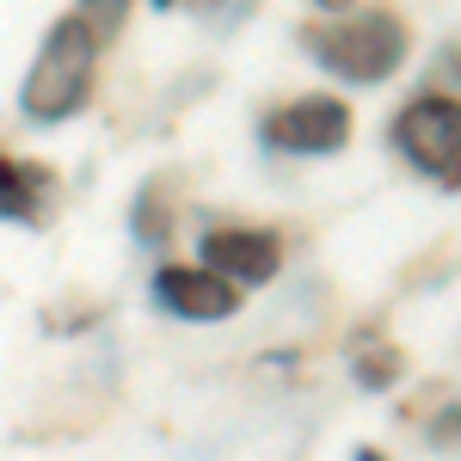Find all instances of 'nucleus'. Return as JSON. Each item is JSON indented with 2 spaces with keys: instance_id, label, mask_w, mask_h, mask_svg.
Wrapping results in <instances>:
<instances>
[{
  "instance_id": "f257e3e1",
  "label": "nucleus",
  "mask_w": 461,
  "mask_h": 461,
  "mask_svg": "<svg viewBox=\"0 0 461 461\" xmlns=\"http://www.w3.org/2000/svg\"><path fill=\"white\" fill-rule=\"evenodd\" d=\"M93 68H99V37L86 32L80 19H56L43 32V50H37L32 74L19 86V105L32 123H62L93 99Z\"/></svg>"
},
{
  "instance_id": "f03ea898",
  "label": "nucleus",
  "mask_w": 461,
  "mask_h": 461,
  "mask_svg": "<svg viewBox=\"0 0 461 461\" xmlns=\"http://www.w3.org/2000/svg\"><path fill=\"white\" fill-rule=\"evenodd\" d=\"M302 50L314 56L326 74L357 80V86H375L406 62V25L393 13H357L345 25H314L302 32Z\"/></svg>"
},
{
  "instance_id": "7ed1b4c3",
  "label": "nucleus",
  "mask_w": 461,
  "mask_h": 461,
  "mask_svg": "<svg viewBox=\"0 0 461 461\" xmlns=\"http://www.w3.org/2000/svg\"><path fill=\"white\" fill-rule=\"evenodd\" d=\"M393 148H400L419 173H449L461 160V99L430 93L419 105H406L393 117Z\"/></svg>"
},
{
  "instance_id": "20e7f679",
  "label": "nucleus",
  "mask_w": 461,
  "mask_h": 461,
  "mask_svg": "<svg viewBox=\"0 0 461 461\" xmlns=\"http://www.w3.org/2000/svg\"><path fill=\"white\" fill-rule=\"evenodd\" d=\"M265 142L284 148V154H339L351 142V105L326 99V93H308V99L265 117Z\"/></svg>"
},
{
  "instance_id": "39448f33",
  "label": "nucleus",
  "mask_w": 461,
  "mask_h": 461,
  "mask_svg": "<svg viewBox=\"0 0 461 461\" xmlns=\"http://www.w3.org/2000/svg\"><path fill=\"white\" fill-rule=\"evenodd\" d=\"M277 265H284V247L265 228H215V234H203V271L221 277V284H234V289L271 284Z\"/></svg>"
},
{
  "instance_id": "423d86ee",
  "label": "nucleus",
  "mask_w": 461,
  "mask_h": 461,
  "mask_svg": "<svg viewBox=\"0 0 461 461\" xmlns=\"http://www.w3.org/2000/svg\"><path fill=\"white\" fill-rule=\"evenodd\" d=\"M154 302L178 320H228L240 308V289L210 277V271H191V265H167L154 277Z\"/></svg>"
},
{
  "instance_id": "0eeeda50",
  "label": "nucleus",
  "mask_w": 461,
  "mask_h": 461,
  "mask_svg": "<svg viewBox=\"0 0 461 461\" xmlns=\"http://www.w3.org/2000/svg\"><path fill=\"white\" fill-rule=\"evenodd\" d=\"M43 191H50V173L43 167H32V160H0V215L32 221Z\"/></svg>"
},
{
  "instance_id": "6e6552de",
  "label": "nucleus",
  "mask_w": 461,
  "mask_h": 461,
  "mask_svg": "<svg viewBox=\"0 0 461 461\" xmlns=\"http://www.w3.org/2000/svg\"><path fill=\"white\" fill-rule=\"evenodd\" d=\"M123 13H130V0H80V13H74V19H80L86 32L105 43V37L123 25Z\"/></svg>"
},
{
  "instance_id": "1a4fd4ad",
  "label": "nucleus",
  "mask_w": 461,
  "mask_h": 461,
  "mask_svg": "<svg viewBox=\"0 0 461 461\" xmlns=\"http://www.w3.org/2000/svg\"><path fill=\"white\" fill-rule=\"evenodd\" d=\"M320 6H326V13H351L357 0H320Z\"/></svg>"
},
{
  "instance_id": "9d476101",
  "label": "nucleus",
  "mask_w": 461,
  "mask_h": 461,
  "mask_svg": "<svg viewBox=\"0 0 461 461\" xmlns=\"http://www.w3.org/2000/svg\"><path fill=\"white\" fill-rule=\"evenodd\" d=\"M357 461H388V456H375V449H357Z\"/></svg>"
},
{
  "instance_id": "9b49d317",
  "label": "nucleus",
  "mask_w": 461,
  "mask_h": 461,
  "mask_svg": "<svg viewBox=\"0 0 461 461\" xmlns=\"http://www.w3.org/2000/svg\"><path fill=\"white\" fill-rule=\"evenodd\" d=\"M154 6H178V0H154Z\"/></svg>"
}]
</instances>
